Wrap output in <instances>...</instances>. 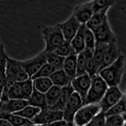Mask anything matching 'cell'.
Returning a JSON list of instances; mask_svg holds the SVG:
<instances>
[{
    "label": "cell",
    "instance_id": "cell-1",
    "mask_svg": "<svg viewBox=\"0 0 126 126\" xmlns=\"http://www.w3.org/2000/svg\"><path fill=\"white\" fill-rule=\"evenodd\" d=\"M125 71V57L121 54L111 64L109 65L98 73L108 86H119L122 81Z\"/></svg>",
    "mask_w": 126,
    "mask_h": 126
},
{
    "label": "cell",
    "instance_id": "cell-2",
    "mask_svg": "<svg viewBox=\"0 0 126 126\" xmlns=\"http://www.w3.org/2000/svg\"><path fill=\"white\" fill-rule=\"evenodd\" d=\"M42 37L46 45L44 51L46 52H54L66 41L57 24L44 28L42 30Z\"/></svg>",
    "mask_w": 126,
    "mask_h": 126
},
{
    "label": "cell",
    "instance_id": "cell-3",
    "mask_svg": "<svg viewBox=\"0 0 126 126\" xmlns=\"http://www.w3.org/2000/svg\"><path fill=\"white\" fill-rule=\"evenodd\" d=\"M108 85L98 74L91 78V84L85 105L99 103L108 88Z\"/></svg>",
    "mask_w": 126,
    "mask_h": 126
},
{
    "label": "cell",
    "instance_id": "cell-4",
    "mask_svg": "<svg viewBox=\"0 0 126 126\" xmlns=\"http://www.w3.org/2000/svg\"><path fill=\"white\" fill-rule=\"evenodd\" d=\"M29 78V76L20 64V61L8 57L5 67V80L21 83Z\"/></svg>",
    "mask_w": 126,
    "mask_h": 126
},
{
    "label": "cell",
    "instance_id": "cell-5",
    "mask_svg": "<svg viewBox=\"0 0 126 126\" xmlns=\"http://www.w3.org/2000/svg\"><path fill=\"white\" fill-rule=\"evenodd\" d=\"M100 111L99 103L85 105L75 113L73 123L76 126H85Z\"/></svg>",
    "mask_w": 126,
    "mask_h": 126
},
{
    "label": "cell",
    "instance_id": "cell-6",
    "mask_svg": "<svg viewBox=\"0 0 126 126\" xmlns=\"http://www.w3.org/2000/svg\"><path fill=\"white\" fill-rule=\"evenodd\" d=\"M20 63L29 77L32 78L42 66L47 63V53L43 50L32 58L25 61H20Z\"/></svg>",
    "mask_w": 126,
    "mask_h": 126
},
{
    "label": "cell",
    "instance_id": "cell-7",
    "mask_svg": "<svg viewBox=\"0 0 126 126\" xmlns=\"http://www.w3.org/2000/svg\"><path fill=\"white\" fill-rule=\"evenodd\" d=\"M84 105L82 99L76 92H73L63 110V120L67 123L73 122L75 113Z\"/></svg>",
    "mask_w": 126,
    "mask_h": 126
},
{
    "label": "cell",
    "instance_id": "cell-8",
    "mask_svg": "<svg viewBox=\"0 0 126 126\" xmlns=\"http://www.w3.org/2000/svg\"><path fill=\"white\" fill-rule=\"evenodd\" d=\"M124 93L118 86H110L105 93L99 105L101 107V111L105 112L113 105L117 103L123 96Z\"/></svg>",
    "mask_w": 126,
    "mask_h": 126
},
{
    "label": "cell",
    "instance_id": "cell-9",
    "mask_svg": "<svg viewBox=\"0 0 126 126\" xmlns=\"http://www.w3.org/2000/svg\"><path fill=\"white\" fill-rule=\"evenodd\" d=\"M96 42L109 44L117 42L116 37L109 24L108 17L106 16L102 24L93 31Z\"/></svg>",
    "mask_w": 126,
    "mask_h": 126
},
{
    "label": "cell",
    "instance_id": "cell-10",
    "mask_svg": "<svg viewBox=\"0 0 126 126\" xmlns=\"http://www.w3.org/2000/svg\"><path fill=\"white\" fill-rule=\"evenodd\" d=\"M62 120H63V111L50 110L47 108L40 110V112L31 121L34 124L42 125Z\"/></svg>",
    "mask_w": 126,
    "mask_h": 126
},
{
    "label": "cell",
    "instance_id": "cell-11",
    "mask_svg": "<svg viewBox=\"0 0 126 126\" xmlns=\"http://www.w3.org/2000/svg\"><path fill=\"white\" fill-rule=\"evenodd\" d=\"M90 84L91 78L87 73L76 76L71 81V85L74 90V92L79 95L84 105Z\"/></svg>",
    "mask_w": 126,
    "mask_h": 126
},
{
    "label": "cell",
    "instance_id": "cell-12",
    "mask_svg": "<svg viewBox=\"0 0 126 126\" xmlns=\"http://www.w3.org/2000/svg\"><path fill=\"white\" fill-rule=\"evenodd\" d=\"M63 33L65 40L71 42L80 28L81 24L73 15H71L64 22L57 23Z\"/></svg>",
    "mask_w": 126,
    "mask_h": 126
},
{
    "label": "cell",
    "instance_id": "cell-13",
    "mask_svg": "<svg viewBox=\"0 0 126 126\" xmlns=\"http://www.w3.org/2000/svg\"><path fill=\"white\" fill-rule=\"evenodd\" d=\"M94 13L92 1L79 4L74 8L72 15L81 25L86 24Z\"/></svg>",
    "mask_w": 126,
    "mask_h": 126
},
{
    "label": "cell",
    "instance_id": "cell-14",
    "mask_svg": "<svg viewBox=\"0 0 126 126\" xmlns=\"http://www.w3.org/2000/svg\"><path fill=\"white\" fill-rule=\"evenodd\" d=\"M29 105L27 100L9 99L4 102H0V114H8L17 112Z\"/></svg>",
    "mask_w": 126,
    "mask_h": 126
},
{
    "label": "cell",
    "instance_id": "cell-15",
    "mask_svg": "<svg viewBox=\"0 0 126 126\" xmlns=\"http://www.w3.org/2000/svg\"><path fill=\"white\" fill-rule=\"evenodd\" d=\"M121 54V50L117 44V42H113L108 44L105 50L102 65L98 72L116 61Z\"/></svg>",
    "mask_w": 126,
    "mask_h": 126
},
{
    "label": "cell",
    "instance_id": "cell-16",
    "mask_svg": "<svg viewBox=\"0 0 126 126\" xmlns=\"http://www.w3.org/2000/svg\"><path fill=\"white\" fill-rule=\"evenodd\" d=\"M73 92H74V90H73L71 83L69 84V85H67V86L62 87L60 95H59V97L58 98L57 102H56V103L54 105H53L51 107L48 108V109L53 110L63 111L67 100H69V97H70Z\"/></svg>",
    "mask_w": 126,
    "mask_h": 126
},
{
    "label": "cell",
    "instance_id": "cell-17",
    "mask_svg": "<svg viewBox=\"0 0 126 126\" xmlns=\"http://www.w3.org/2000/svg\"><path fill=\"white\" fill-rule=\"evenodd\" d=\"M109 10V8H106L98 12H94L85 25L92 31L95 30L102 24L105 17L107 16V14Z\"/></svg>",
    "mask_w": 126,
    "mask_h": 126
},
{
    "label": "cell",
    "instance_id": "cell-18",
    "mask_svg": "<svg viewBox=\"0 0 126 126\" xmlns=\"http://www.w3.org/2000/svg\"><path fill=\"white\" fill-rule=\"evenodd\" d=\"M29 105L35 107L41 110L48 108L46 100V96L44 93L39 92L33 88V92L27 100Z\"/></svg>",
    "mask_w": 126,
    "mask_h": 126
},
{
    "label": "cell",
    "instance_id": "cell-19",
    "mask_svg": "<svg viewBox=\"0 0 126 126\" xmlns=\"http://www.w3.org/2000/svg\"><path fill=\"white\" fill-rule=\"evenodd\" d=\"M50 79L53 85L62 88L70 84L71 80L67 76V74L63 70V69L56 70L50 76Z\"/></svg>",
    "mask_w": 126,
    "mask_h": 126
},
{
    "label": "cell",
    "instance_id": "cell-20",
    "mask_svg": "<svg viewBox=\"0 0 126 126\" xmlns=\"http://www.w3.org/2000/svg\"><path fill=\"white\" fill-rule=\"evenodd\" d=\"M76 59L77 55L74 54L66 57L64 61L63 69L71 80L76 76Z\"/></svg>",
    "mask_w": 126,
    "mask_h": 126
},
{
    "label": "cell",
    "instance_id": "cell-21",
    "mask_svg": "<svg viewBox=\"0 0 126 126\" xmlns=\"http://www.w3.org/2000/svg\"><path fill=\"white\" fill-rule=\"evenodd\" d=\"M71 45L76 55L82 52L85 49V43L83 37V25H81L78 32L70 42Z\"/></svg>",
    "mask_w": 126,
    "mask_h": 126
},
{
    "label": "cell",
    "instance_id": "cell-22",
    "mask_svg": "<svg viewBox=\"0 0 126 126\" xmlns=\"http://www.w3.org/2000/svg\"><path fill=\"white\" fill-rule=\"evenodd\" d=\"M85 57V66L86 72L90 77L92 78L93 76L98 74V69L96 67L94 59L93 57V52L85 49L83 51Z\"/></svg>",
    "mask_w": 126,
    "mask_h": 126
},
{
    "label": "cell",
    "instance_id": "cell-23",
    "mask_svg": "<svg viewBox=\"0 0 126 126\" xmlns=\"http://www.w3.org/2000/svg\"><path fill=\"white\" fill-rule=\"evenodd\" d=\"M61 90V87L52 85L49 89V90L46 93H44L46 103H47L48 108L51 107L56 104L60 95Z\"/></svg>",
    "mask_w": 126,
    "mask_h": 126
},
{
    "label": "cell",
    "instance_id": "cell-24",
    "mask_svg": "<svg viewBox=\"0 0 126 126\" xmlns=\"http://www.w3.org/2000/svg\"><path fill=\"white\" fill-rule=\"evenodd\" d=\"M108 44L100 43V42H96L94 49L93 52V57L94 59V63L98 69V71L102 65V61H103V55H104L105 50L106 49Z\"/></svg>",
    "mask_w": 126,
    "mask_h": 126
},
{
    "label": "cell",
    "instance_id": "cell-25",
    "mask_svg": "<svg viewBox=\"0 0 126 126\" xmlns=\"http://www.w3.org/2000/svg\"><path fill=\"white\" fill-rule=\"evenodd\" d=\"M32 80L33 88L42 93H46L53 85L49 78H36Z\"/></svg>",
    "mask_w": 126,
    "mask_h": 126
},
{
    "label": "cell",
    "instance_id": "cell-26",
    "mask_svg": "<svg viewBox=\"0 0 126 126\" xmlns=\"http://www.w3.org/2000/svg\"><path fill=\"white\" fill-rule=\"evenodd\" d=\"M8 57L4 46L0 42V88H3L5 83V67Z\"/></svg>",
    "mask_w": 126,
    "mask_h": 126
},
{
    "label": "cell",
    "instance_id": "cell-27",
    "mask_svg": "<svg viewBox=\"0 0 126 126\" xmlns=\"http://www.w3.org/2000/svg\"><path fill=\"white\" fill-rule=\"evenodd\" d=\"M126 95L124 94L123 96L120 100L113 106L108 109L106 112H104L105 117L113 115H119L126 113Z\"/></svg>",
    "mask_w": 126,
    "mask_h": 126
},
{
    "label": "cell",
    "instance_id": "cell-28",
    "mask_svg": "<svg viewBox=\"0 0 126 126\" xmlns=\"http://www.w3.org/2000/svg\"><path fill=\"white\" fill-rule=\"evenodd\" d=\"M83 37H84L85 43V49L93 52L94 46H95V43H96L94 33H93V31H92L90 29H89L85 25V24H83Z\"/></svg>",
    "mask_w": 126,
    "mask_h": 126
},
{
    "label": "cell",
    "instance_id": "cell-29",
    "mask_svg": "<svg viewBox=\"0 0 126 126\" xmlns=\"http://www.w3.org/2000/svg\"><path fill=\"white\" fill-rule=\"evenodd\" d=\"M0 119H3L8 120L13 126H19L25 124L33 123L31 120L22 117L15 113L8 114H0Z\"/></svg>",
    "mask_w": 126,
    "mask_h": 126
},
{
    "label": "cell",
    "instance_id": "cell-30",
    "mask_svg": "<svg viewBox=\"0 0 126 126\" xmlns=\"http://www.w3.org/2000/svg\"><path fill=\"white\" fill-rule=\"evenodd\" d=\"M47 53V63L51 65L55 70L63 69L65 58L57 55L54 52Z\"/></svg>",
    "mask_w": 126,
    "mask_h": 126
},
{
    "label": "cell",
    "instance_id": "cell-31",
    "mask_svg": "<svg viewBox=\"0 0 126 126\" xmlns=\"http://www.w3.org/2000/svg\"><path fill=\"white\" fill-rule=\"evenodd\" d=\"M40 110H41V109H39V108L31 106V105H29L21 110L14 113L22 117L25 118V119L32 120L40 112Z\"/></svg>",
    "mask_w": 126,
    "mask_h": 126
},
{
    "label": "cell",
    "instance_id": "cell-32",
    "mask_svg": "<svg viewBox=\"0 0 126 126\" xmlns=\"http://www.w3.org/2000/svg\"><path fill=\"white\" fill-rule=\"evenodd\" d=\"M126 125V113L105 117V126H124Z\"/></svg>",
    "mask_w": 126,
    "mask_h": 126
},
{
    "label": "cell",
    "instance_id": "cell-33",
    "mask_svg": "<svg viewBox=\"0 0 126 126\" xmlns=\"http://www.w3.org/2000/svg\"><path fill=\"white\" fill-rule=\"evenodd\" d=\"M54 52L61 57H64V58L69 56H71V55L76 54L71 45L70 42H67L66 40L63 44L57 47V49L54 51Z\"/></svg>",
    "mask_w": 126,
    "mask_h": 126
},
{
    "label": "cell",
    "instance_id": "cell-34",
    "mask_svg": "<svg viewBox=\"0 0 126 126\" xmlns=\"http://www.w3.org/2000/svg\"><path fill=\"white\" fill-rule=\"evenodd\" d=\"M93 3V12H96L113 6L116 1L115 0H92Z\"/></svg>",
    "mask_w": 126,
    "mask_h": 126
},
{
    "label": "cell",
    "instance_id": "cell-35",
    "mask_svg": "<svg viewBox=\"0 0 126 126\" xmlns=\"http://www.w3.org/2000/svg\"><path fill=\"white\" fill-rule=\"evenodd\" d=\"M55 71L54 68L47 63L42 66L41 68L32 77V79H33L36 78H49Z\"/></svg>",
    "mask_w": 126,
    "mask_h": 126
},
{
    "label": "cell",
    "instance_id": "cell-36",
    "mask_svg": "<svg viewBox=\"0 0 126 126\" xmlns=\"http://www.w3.org/2000/svg\"><path fill=\"white\" fill-rule=\"evenodd\" d=\"M9 99H23L25 100L22 86L20 83H16L11 87L8 92Z\"/></svg>",
    "mask_w": 126,
    "mask_h": 126
},
{
    "label": "cell",
    "instance_id": "cell-37",
    "mask_svg": "<svg viewBox=\"0 0 126 126\" xmlns=\"http://www.w3.org/2000/svg\"><path fill=\"white\" fill-rule=\"evenodd\" d=\"M86 73L85 66V57L83 52L77 54L76 59V76Z\"/></svg>",
    "mask_w": 126,
    "mask_h": 126
},
{
    "label": "cell",
    "instance_id": "cell-38",
    "mask_svg": "<svg viewBox=\"0 0 126 126\" xmlns=\"http://www.w3.org/2000/svg\"><path fill=\"white\" fill-rule=\"evenodd\" d=\"M20 85L22 86V91H23V95H24L25 100H27L30 95L32 94V92H33V80L32 79L30 78L27 79V80L21 82Z\"/></svg>",
    "mask_w": 126,
    "mask_h": 126
},
{
    "label": "cell",
    "instance_id": "cell-39",
    "mask_svg": "<svg viewBox=\"0 0 126 126\" xmlns=\"http://www.w3.org/2000/svg\"><path fill=\"white\" fill-rule=\"evenodd\" d=\"M105 113L100 111L92 120L84 126H105Z\"/></svg>",
    "mask_w": 126,
    "mask_h": 126
},
{
    "label": "cell",
    "instance_id": "cell-40",
    "mask_svg": "<svg viewBox=\"0 0 126 126\" xmlns=\"http://www.w3.org/2000/svg\"><path fill=\"white\" fill-rule=\"evenodd\" d=\"M37 126H67V122H66L65 120H62L57 121V122H52V123L37 125Z\"/></svg>",
    "mask_w": 126,
    "mask_h": 126
},
{
    "label": "cell",
    "instance_id": "cell-41",
    "mask_svg": "<svg viewBox=\"0 0 126 126\" xmlns=\"http://www.w3.org/2000/svg\"><path fill=\"white\" fill-rule=\"evenodd\" d=\"M0 126H13L8 120L3 119H0Z\"/></svg>",
    "mask_w": 126,
    "mask_h": 126
},
{
    "label": "cell",
    "instance_id": "cell-42",
    "mask_svg": "<svg viewBox=\"0 0 126 126\" xmlns=\"http://www.w3.org/2000/svg\"><path fill=\"white\" fill-rule=\"evenodd\" d=\"M32 124H34L33 123H31V124H23V125H21V126H30Z\"/></svg>",
    "mask_w": 126,
    "mask_h": 126
},
{
    "label": "cell",
    "instance_id": "cell-43",
    "mask_svg": "<svg viewBox=\"0 0 126 126\" xmlns=\"http://www.w3.org/2000/svg\"><path fill=\"white\" fill-rule=\"evenodd\" d=\"M67 126H76L73 122H70V123H67Z\"/></svg>",
    "mask_w": 126,
    "mask_h": 126
},
{
    "label": "cell",
    "instance_id": "cell-44",
    "mask_svg": "<svg viewBox=\"0 0 126 126\" xmlns=\"http://www.w3.org/2000/svg\"><path fill=\"white\" fill-rule=\"evenodd\" d=\"M2 88H0V98H1V92H2Z\"/></svg>",
    "mask_w": 126,
    "mask_h": 126
},
{
    "label": "cell",
    "instance_id": "cell-45",
    "mask_svg": "<svg viewBox=\"0 0 126 126\" xmlns=\"http://www.w3.org/2000/svg\"><path fill=\"white\" fill-rule=\"evenodd\" d=\"M37 126V125H36V124H32V125H31V126Z\"/></svg>",
    "mask_w": 126,
    "mask_h": 126
},
{
    "label": "cell",
    "instance_id": "cell-46",
    "mask_svg": "<svg viewBox=\"0 0 126 126\" xmlns=\"http://www.w3.org/2000/svg\"><path fill=\"white\" fill-rule=\"evenodd\" d=\"M126 126V125H125V126Z\"/></svg>",
    "mask_w": 126,
    "mask_h": 126
}]
</instances>
